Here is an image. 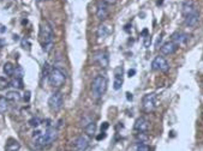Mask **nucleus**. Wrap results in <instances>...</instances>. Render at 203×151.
<instances>
[{"label":"nucleus","mask_w":203,"mask_h":151,"mask_svg":"<svg viewBox=\"0 0 203 151\" xmlns=\"http://www.w3.org/2000/svg\"><path fill=\"white\" fill-rule=\"evenodd\" d=\"M39 40L46 53L51 52L53 48V29L48 23H42L40 25Z\"/></svg>","instance_id":"f257e3e1"},{"label":"nucleus","mask_w":203,"mask_h":151,"mask_svg":"<svg viewBox=\"0 0 203 151\" xmlns=\"http://www.w3.org/2000/svg\"><path fill=\"white\" fill-rule=\"evenodd\" d=\"M107 89V79L105 76H96L92 82V94L95 100L102 97Z\"/></svg>","instance_id":"f03ea898"},{"label":"nucleus","mask_w":203,"mask_h":151,"mask_svg":"<svg viewBox=\"0 0 203 151\" xmlns=\"http://www.w3.org/2000/svg\"><path fill=\"white\" fill-rule=\"evenodd\" d=\"M48 82L53 88H60L66 82V74L62 69L53 67L48 74Z\"/></svg>","instance_id":"7ed1b4c3"},{"label":"nucleus","mask_w":203,"mask_h":151,"mask_svg":"<svg viewBox=\"0 0 203 151\" xmlns=\"http://www.w3.org/2000/svg\"><path fill=\"white\" fill-rule=\"evenodd\" d=\"M56 130L54 128H48L45 133H41L39 137H36V144H39L40 146H46L52 144L55 139H56Z\"/></svg>","instance_id":"20e7f679"},{"label":"nucleus","mask_w":203,"mask_h":151,"mask_svg":"<svg viewBox=\"0 0 203 151\" xmlns=\"http://www.w3.org/2000/svg\"><path fill=\"white\" fill-rule=\"evenodd\" d=\"M63 103H64V97H63V94L60 91H55L51 95V97L48 98V107L52 112H59L63 107Z\"/></svg>","instance_id":"39448f33"},{"label":"nucleus","mask_w":203,"mask_h":151,"mask_svg":"<svg viewBox=\"0 0 203 151\" xmlns=\"http://www.w3.org/2000/svg\"><path fill=\"white\" fill-rule=\"evenodd\" d=\"M156 104V95L155 94H147L144 95L143 101H142V108L146 113H150L154 110Z\"/></svg>","instance_id":"423d86ee"},{"label":"nucleus","mask_w":203,"mask_h":151,"mask_svg":"<svg viewBox=\"0 0 203 151\" xmlns=\"http://www.w3.org/2000/svg\"><path fill=\"white\" fill-rule=\"evenodd\" d=\"M152 69L154 70V71H161V72H166V71H168V69H169V65H168V63H167V60L163 58V56H156L154 60H153V63H152Z\"/></svg>","instance_id":"0eeeda50"},{"label":"nucleus","mask_w":203,"mask_h":151,"mask_svg":"<svg viewBox=\"0 0 203 151\" xmlns=\"http://www.w3.org/2000/svg\"><path fill=\"white\" fill-rule=\"evenodd\" d=\"M148 127H149V123H148V120L144 119V117H138L135 121V125H133V130L137 131L138 133L147 132Z\"/></svg>","instance_id":"6e6552de"},{"label":"nucleus","mask_w":203,"mask_h":151,"mask_svg":"<svg viewBox=\"0 0 203 151\" xmlns=\"http://www.w3.org/2000/svg\"><path fill=\"white\" fill-rule=\"evenodd\" d=\"M89 138L86 137V136H79L76 140H75V146H76V149L78 150V151H84V150H86L88 149V146H89Z\"/></svg>","instance_id":"1a4fd4ad"},{"label":"nucleus","mask_w":203,"mask_h":151,"mask_svg":"<svg viewBox=\"0 0 203 151\" xmlns=\"http://www.w3.org/2000/svg\"><path fill=\"white\" fill-rule=\"evenodd\" d=\"M198 18H199V12L197 10H195L193 12L189 13L188 16H185V19H184V23L186 26H190V28H193L197 23H198Z\"/></svg>","instance_id":"9d476101"},{"label":"nucleus","mask_w":203,"mask_h":151,"mask_svg":"<svg viewBox=\"0 0 203 151\" xmlns=\"http://www.w3.org/2000/svg\"><path fill=\"white\" fill-rule=\"evenodd\" d=\"M94 60L96 63H99V65L101 67H107L108 66V56L105 52H96L94 53Z\"/></svg>","instance_id":"9b49d317"},{"label":"nucleus","mask_w":203,"mask_h":151,"mask_svg":"<svg viewBox=\"0 0 203 151\" xmlns=\"http://www.w3.org/2000/svg\"><path fill=\"white\" fill-rule=\"evenodd\" d=\"M122 85H123V67H118L115 70L113 88H114V90H119L122 88Z\"/></svg>","instance_id":"f8f14e48"},{"label":"nucleus","mask_w":203,"mask_h":151,"mask_svg":"<svg viewBox=\"0 0 203 151\" xmlns=\"http://www.w3.org/2000/svg\"><path fill=\"white\" fill-rule=\"evenodd\" d=\"M188 39H189L188 35L182 33V31H177V33H174L172 35V42H174L177 46H182V44L186 43Z\"/></svg>","instance_id":"ddd939ff"},{"label":"nucleus","mask_w":203,"mask_h":151,"mask_svg":"<svg viewBox=\"0 0 203 151\" xmlns=\"http://www.w3.org/2000/svg\"><path fill=\"white\" fill-rule=\"evenodd\" d=\"M108 16V7H107V4H105L103 1L97 5V10H96V17L100 19V20H105Z\"/></svg>","instance_id":"4468645a"},{"label":"nucleus","mask_w":203,"mask_h":151,"mask_svg":"<svg viewBox=\"0 0 203 151\" xmlns=\"http://www.w3.org/2000/svg\"><path fill=\"white\" fill-rule=\"evenodd\" d=\"M177 48H178V46H177L174 42L169 41V42H166V43L161 47V53L165 54V55H171V54H173V53L177 50Z\"/></svg>","instance_id":"2eb2a0df"},{"label":"nucleus","mask_w":203,"mask_h":151,"mask_svg":"<svg viewBox=\"0 0 203 151\" xmlns=\"http://www.w3.org/2000/svg\"><path fill=\"white\" fill-rule=\"evenodd\" d=\"M195 10H196L195 5H193V3L191 1V0H186V1L183 4V15H184V17L188 16L189 13L193 12Z\"/></svg>","instance_id":"dca6fc26"},{"label":"nucleus","mask_w":203,"mask_h":151,"mask_svg":"<svg viewBox=\"0 0 203 151\" xmlns=\"http://www.w3.org/2000/svg\"><path fill=\"white\" fill-rule=\"evenodd\" d=\"M21 149V144L16 139H9L6 143V151H18Z\"/></svg>","instance_id":"f3484780"},{"label":"nucleus","mask_w":203,"mask_h":151,"mask_svg":"<svg viewBox=\"0 0 203 151\" xmlns=\"http://www.w3.org/2000/svg\"><path fill=\"white\" fill-rule=\"evenodd\" d=\"M84 131H85L86 136H93L96 132V124L94 121H90L88 125L84 126Z\"/></svg>","instance_id":"a211bd4d"},{"label":"nucleus","mask_w":203,"mask_h":151,"mask_svg":"<svg viewBox=\"0 0 203 151\" xmlns=\"http://www.w3.org/2000/svg\"><path fill=\"white\" fill-rule=\"evenodd\" d=\"M9 109V100L4 96H0V114L6 113Z\"/></svg>","instance_id":"6ab92c4d"},{"label":"nucleus","mask_w":203,"mask_h":151,"mask_svg":"<svg viewBox=\"0 0 203 151\" xmlns=\"http://www.w3.org/2000/svg\"><path fill=\"white\" fill-rule=\"evenodd\" d=\"M108 33H109V30H108V26L106 24H101L99 26V29H97V36L100 39H105L108 35Z\"/></svg>","instance_id":"aec40b11"},{"label":"nucleus","mask_w":203,"mask_h":151,"mask_svg":"<svg viewBox=\"0 0 203 151\" xmlns=\"http://www.w3.org/2000/svg\"><path fill=\"white\" fill-rule=\"evenodd\" d=\"M7 100H11V101H19L21 100V94L18 91H9L6 93V96H5Z\"/></svg>","instance_id":"412c9836"},{"label":"nucleus","mask_w":203,"mask_h":151,"mask_svg":"<svg viewBox=\"0 0 203 151\" xmlns=\"http://www.w3.org/2000/svg\"><path fill=\"white\" fill-rule=\"evenodd\" d=\"M3 70H4V73H5L6 76H12L13 72H15V66H13L11 63H6V64H4Z\"/></svg>","instance_id":"4be33fe9"},{"label":"nucleus","mask_w":203,"mask_h":151,"mask_svg":"<svg viewBox=\"0 0 203 151\" xmlns=\"http://www.w3.org/2000/svg\"><path fill=\"white\" fill-rule=\"evenodd\" d=\"M135 151H150L149 145L147 144H143V143H138L135 147Z\"/></svg>","instance_id":"5701e85b"},{"label":"nucleus","mask_w":203,"mask_h":151,"mask_svg":"<svg viewBox=\"0 0 203 151\" xmlns=\"http://www.w3.org/2000/svg\"><path fill=\"white\" fill-rule=\"evenodd\" d=\"M11 86H13V88H16V89H22V88H23L22 78H15V79L11 82Z\"/></svg>","instance_id":"b1692460"},{"label":"nucleus","mask_w":203,"mask_h":151,"mask_svg":"<svg viewBox=\"0 0 203 151\" xmlns=\"http://www.w3.org/2000/svg\"><path fill=\"white\" fill-rule=\"evenodd\" d=\"M29 125H30L32 127H37L41 125V120L39 117H32L30 120H29Z\"/></svg>","instance_id":"393cba45"},{"label":"nucleus","mask_w":203,"mask_h":151,"mask_svg":"<svg viewBox=\"0 0 203 151\" xmlns=\"http://www.w3.org/2000/svg\"><path fill=\"white\" fill-rule=\"evenodd\" d=\"M136 138H137L138 143H144V142L148 140V136L146 134V132H141V133H138V134L136 136Z\"/></svg>","instance_id":"a878e982"},{"label":"nucleus","mask_w":203,"mask_h":151,"mask_svg":"<svg viewBox=\"0 0 203 151\" xmlns=\"http://www.w3.org/2000/svg\"><path fill=\"white\" fill-rule=\"evenodd\" d=\"M13 74H16V78H22V76H23V70H22L21 67H16Z\"/></svg>","instance_id":"bb28decb"},{"label":"nucleus","mask_w":203,"mask_h":151,"mask_svg":"<svg viewBox=\"0 0 203 151\" xmlns=\"http://www.w3.org/2000/svg\"><path fill=\"white\" fill-rule=\"evenodd\" d=\"M22 46H23V48H26L28 50L30 49V43H29L26 40H22Z\"/></svg>","instance_id":"cd10ccee"},{"label":"nucleus","mask_w":203,"mask_h":151,"mask_svg":"<svg viewBox=\"0 0 203 151\" xmlns=\"http://www.w3.org/2000/svg\"><path fill=\"white\" fill-rule=\"evenodd\" d=\"M24 101H29V100H30V91H25V94H24Z\"/></svg>","instance_id":"c85d7f7f"},{"label":"nucleus","mask_w":203,"mask_h":151,"mask_svg":"<svg viewBox=\"0 0 203 151\" xmlns=\"http://www.w3.org/2000/svg\"><path fill=\"white\" fill-rule=\"evenodd\" d=\"M102 1H103L105 4H107V5H112V4H115V3H117V0H102Z\"/></svg>","instance_id":"c756f323"},{"label":"nucleus","mask_w":203,"mask_h":151,"mask_svg":"<svg viewBox=\"0 0 203 151\" xmlns=\"http://www.w3.org/2000/svg\"><path fill=\"white\" fill-rule=\"evenodd\" d=\"M135 74H136V70L132 69V70H129V71H128V76H129V77H133Z\"/></svg>","instance_id":"7c9ffc66"},{"label":"nucleus","mask_w":203,"mask_h":151,"mask_svg":"<svg viewBox=\"0 0 203 151\" xmlns=\"http://www.w3.org/2000/svg\"><path fill=\"white\" fill-rule=\"evenodd\" d=\"M108 126H109V125H108V123H103V124L101 125V131H103V132H105V131L108 128Z\"/></svg>","instance_id":"2f4dec72"},{"label":"nucleus","mask_w":203,"mask_h":151,"mask_svg":"<svg viewBox=\"0 0 203 151\" xmlns=\"http://www.w3.org/2000/svg\"><path fill=\"white\" fill-rule=\"evenodd\" d=\"M105 138H106V133H105V132H101V134H99V136L96 137L97 140H101V139H105Z\"/></svg>","instance_id":"473e14b6"},{"label":"nucleus","mask_w":203,"mask_h":151,"mask_svg":"<svg viewBox=\"0 0 203 151\" xmlns=\"http://www.w3.org/2000/svg\"><path fill=\"white\" fill-rule=\"evenodd\" d=\"M150 41H152V40H150V36H147V37H146V41H144V46L148 47L149 43H150Z\"/></svg>","instance_id":"72a5a7b5"},{"label":"nucleus","mask_w":203,"mask_h":151,"mask_svg":"<svg viewBox=\"0 0 203 151\" xmlns=\"http://www.w3.org/2000/svg\"><path fill=\"white\" fill-rule=\"evenodd\" d=\"M40 134H41V132H40V131H34V133H33V137H34V138H36V137H39Z\"/></svg>","instance_id":"f704fd0d"},{"label":"nucleus","mask_w":203,"mask_h":151,"mask_svg":"<svg viewBox=\"0 0 203 151\" xmlns=\"http://www.w3.org/2000/svg\"><path fill=\"white\" fill-rule=\"evenodd\" d=\"M142 36H146V37L148 36V29H144L143 30V31H142Z\"/></svg>","instance_id":"c9c22d12"},{"label":"nucleus","mask_w":203,"mask_h":151,"mask_svg":"<svg viewBox=\"0 0 203 151\" xmlns=\"http://www.w3.org/2000/svg\"><path fill=\"white\" fill-rule=\"evenodd\" d=\"M126 95H128L126 97H128V100H129V101H130V100H132V95H131L130 93H126Z\"/></svg>","instance_id":"e433bc0d"},{"label":"nucleus","mask_w":203,"mask_h":151,"mask_svg":"<svg viewBox=\"0 0 203 151\" xmlns=\"http://www.w3.org/2000/svg\"><path fill=\"white\" fill-rule=\"evenodd\" d=\"M162 1H163V0H158V3H156V4H158V5H161V4H162Z\"/></svg>","instance_id":"4c0bfd02"},{"label":"nucleus","mask_w":203,"mask_h":151,"mask_svg":"<svg viewBox=\"0 0 203 151\" xmlns=\"http://www.w3.org/2000/svg\"><path fill=\"white\" fill-rule=\"evenodd\" d=\"M37 1H42V0H37Z\"/></svg>","instance_id":"58836bf2"}]
</instances>
